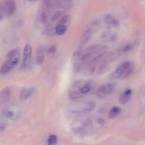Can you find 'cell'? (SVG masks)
Segmentation results:
<instances>
[{
    "label": "cell",
    "instance_id": "cell-1",
    "mask_svg": "<svg viewBox=\"0 0 145 145\" xmlns=\"http://www.w3.org/2000/svg\"><path fill=\"white\" fill-rule=\"evenodd\" d=\"M94 81L89 80L75 81L72 84L69 91V96L71 100L77 99L88 94L96 87Z\"/></svg>",
    "mask_w": 145,
    "mask_h": 145
},
{
    "label": "cell",
    "instance_id": "cell-2",
    "mask_svg": "<svg viewBox=\"0 0 145 145\" xmlns=\"http://www.w3.org/2000/svg\"><path fill=\"white\" fill-rule=\"evenodd\" d=\"M132 64L129 61L123 62L110 73L109 77L112 80H123L130 76L133 72Z\"/></svg>",
    "mask_w": 145,
    "mask_h": 145
},
{
    "label": "cell",
    "instance_id": "cell-3",
    "mask_svg": "<svg viewBox=\"0 0 145 145\" xmlns=\"http://www.w3.org/2000/svg\"><path fill=\"white\" fill-rule=\"evenodd\" d=\"M96 103L92 101L75 102L70 104L67 108L68 113L77 114L93 111L95 108Z\"/></svg>",
    "mask_w": 145,
    "mask_h": 145
},
{
    "label": "cell",
    "instance_id": "cell-4",
    "mask_svg": "<svg viewBox=\"0 0 145 145\" xmlns=\"http://www.w3.org/2000/svg\"><path fill=\"white\" fill-rule=\"evenodd\" d=\"M115 82L106 83L101 85L97 91V96L100 99H103L113 92L116 87Z\"/></svg>",
    "mask_w": 145,
    "mask_h": 145
},
{
    "label": "cell",
    "instance_id": "cell-5",
    "mask_svg": "<svg viewBox=\"0 0 145 145\" xmlns=\"http://www.w3.org/2000/svg\"><path fill=\"white\" fill-rule=\"evenodd\" d=\"M32 52V48L30 45L29 44L26 45L24 49L23 58L20 68V71L26 69L30 66Z\"/></svg>",
    "mask_w": 145,
    "mask_h": 145
},
{
    "label": "cell",
    "instance_id": "cell-6",
    "mask_svg": "<svg viewBox=\"0 0 145 145\" xmlns=\"http://www.w3.org/2000/svg\"><path fill=\"white\" fill-rule=\"evenodd\" d=\"M35 91L36 89L34 88L22 89L20 94L21 100L24 101L28 100L33 96Z\"/></svg>",
    "mask_w": 145,
    "mask_h": 145
},
{
    "label": "cell",
    "instance_id": "cell-7",
    "mask_svg": "<svg viewBox=\"0 0 145 145\" xmlns=\"http://www.w3.org/2000/svg\"><path fill=\"white\" fill-rule=\"evenodd\" d=\"M132 94V90L130 89H127L124 91L119 98L120 104L122 105L127 104L130 101Z\"/></svg>",
    "mask_w": 145,
    "mask_h": 145
},
{
    "label": "cell",
    "instance_id": "cell-8",
    "mask_svg": "<svg viewBox=\"0 0 145 145\" xmlns=\"http://www.w3.org/2000/svg\"><path fill=\"white\" fill-rule=\"evenodd\" d=\"M11 94L9 88L6 87L0 91V100L3 102H7L9 101Z\"/></svg>",
    "mask_w": 145,
    "mask_h": 145
},
{
    "label": "cell",
    "instance_id": "cell-9",
    "mask_svg": "<svg viewBox=\"0 0 145 145\" xmlns=\"http://www.w3.org/2000/svg\"><path fill=\"white\" fill-rule=\"evenodd\" d=\"M4 1L6 8V14L8 16H11L14 13L16 9V5L15 2L12 0Z\"/></svg>",
    "mask_w": 145,
    "mask_h": 145
},
{
    "label": "cell",
    "instance_id": "cell-10",
    "mask_svg": "<svg viewBox=\"0 0 145 145\" xmlns=\"http://www.w3.org/2000/svg\"><path fill=\"white\" fill-rule=\"evenodd\" d=\"M121 109L119 107L114 106L110 109L108 115L109 118L110 119L115 118L118 116L121 112Z\"/></svg>",
    "mask_w": 145,
    "mask_h": 145
},
{
    "label": "cell",
    "instance_id": "cell-11",
    "mask_svg": "<svg viewBox=\"0 0 145 145\" xmlns=\"http://www.w3.org/2000/svg\"><path fill=\"white\" fill-rule=\"evenodd\" d=\"M14 68L10 65L8 62L6 61L0 69V73L2 75H5L11 72Z\"/></svg>",
    "mask_w": 145,
    "mask_h": 145
},
{
    "label": "cell",
    "instance_id": "cell-12",
    "mask_svg": "<svg viewBox=\"0 0 145 145\" xmlns=\"http://www.w3.org/2000/svg\"><path fill=\"white\" fill-rule=\"evenodd\" d=\"M20 53L19 48H15L9 52L7 55V57L9 59H11L17 57H19Z\"/></svg>",
    "mask_w": 145,
    "mask_h": 145
},
{
    "label": "cell",
    "instance_id": "cell-13",
    "mask_svg": "<svg viewBox=\"0 0 145 145\" xmlns=\"http://www.w3.org/2000/svg\"><path fill=\"white\" fill-rule=\"evenodd\" d=\"M71 16L69 15H66L63 16L58 21L57 23L58 26L63 25L70 20Z\"/></svg>",
    "mask_w": 145,
    "mask_h": 145
},
{
    "label": "cell",
    "instance_id": "cell-14",
    "mask_svg": "<svg viewBox=\"0 0 145 145\" xmlns=\"http://www.w3.org/2000/svg\"><path fill=\"white\" fill-rule=\"evenodd\" d=\"M67 27L65 25H58L55 28V32L57 34L59 35H61L63 34L66 31Z\"/></svg>",
    "mask_w": 145,
    "mask_h": 145
},
{
    "label": "cell",
    "instance_id": "cell-15",
    "mask_svg": "<svg viewBox=\"0 0 145 145\" xmlns=\"http://www.w3.org/2000/svg\"><path fill=\"white\" fill-rule=\"evenodd\" d=\"M65 13L64 11L60 10L57 11L53 15L51 18V20L53 21H55L63 15Z\"/></svg>",
    "mask_w": 145,
    "mask_h": 145
},
{
    "label": "cell",
    "instance_id": "cell-16",
    "mask_svg": "<svg viewBox=\"0 0 145 145\" xmlns=\"http://www.w3.org/2000/svg\"><path fill=\"white\" fill-rule=\"evenodd\" d=\"M113 17L111 14L108 13L105 15L103 18V21L105 23L108 25H110L111 21L113 18Z\"/></svg>",
    "mask_w": 145,
    "mask_h": 145
},
{
    "label": "cell",
    "instance_id": "cell-17",
    "mask_svg": "<svg viewBox=\"0 0 145 145\" xmlns=\"http://www.w3.org/2000/svg\"><path fill=\"white\" fill-rule=\"evenodd\" d=\"M19 57H17L11 59H9L7 61L9 64L11 66L14 68L18 64L19 61Z\"/></svg>",
    "mask_w": 145,
    "mask_h": 145
},
{
    "label": "cell",
    "instance_id": "cell-18",
    "mask_svg": "<svg viewBox=\"0 0 145 145\" xmlns=\"http://www.w3.org/2000/svg\"><path fill=\"white\" fill-rule=\"evenodd\" d=\"M44 54L36 55V63L38 65H42L45 60Z\"/></svg>",
    "mask_w": 145,
    "mask_h": 145
},
{
    "label": "cell",
    "instance_id": "cell-19",
    "mask_svg": "<svg viewBox=\"0 0 145 145\" xmlns=\"http://www.w3.org/2000/svg\"><path fill=\"white\" fill-rule=\"evenodd\" d=\"M92 52H90L85 53L81 56L80 58L81 63L86 62L92 55Z\"/></svg>",
    "mask_w": 145,
    "mask_h": 145
},
{
    "label": "cell",
    "instance_id": "cell-20",
    "mask_svg": "<svg viewBox=\"0 0 145 145\" xmlns=\"http://www.w3.org/2000/svg\"><path fill=\"white\" fill-rule=\"evenodd\" d=\"M101 45L99 44H94L91 45L88 47L85 50L86 52H90L94 50L101 47Z\"/></svg>",
    "mask_w": 145,
    "mask_h": 145
},
{
    "label": "cell",
    "instance_id": "cell-21",
    "mask_svg": "<svg viewBox=\"0 0 145 145\" xmlns=\"http://www.w3.org/2000/svg\"><path fill=\"white\" fill-rule=\"evenodd\" d=\"M101 21L98 19H96L92 21L91 22L90 25L91 26L96 27L98 29L101 27Z\"/></svg>",
    "mask_w": 145,
    "mask_h": 145
},
{
    "label": "cell",
    "instance_id": "cell-22",
    "mask_svg": "<svg viewBox=\"0 0 145 145\" xmlns=\"http://www.w3.org/2000/svg\"><path fill=\"white\" fill-rule=\"evenodd\" d=\"M108 66L107 63H103L100 66L98 69L97 74L98 75H101L104 72Z\"/></svg>",
    "mask_w": 145,
    "mask_h": 145
},
{
    "label": "cell",
    "instance_id": "cell-23",
    "mask_svg": "<svg viewBox=\"0 0 145 145\" xmlns=\"http://www.w3.org/2000/svg\"><path fill=\"white\" fill-rule=\"evenodd\" d=\"M40 19L41 22L43 24H45L47 22V15L45 12L43 11L41 13L40 16Z\"/></svg>",
    "mask_w": 145,
    "mask_h": 145
},
{
    "label": "cell",
    "instance_id": "cell-24",
    "mask_svg": "<svg viewBox=\"0 0 145 145\" xmlns=\"http://www.w3.org/2000/svg\"><path fill=\"white\" fill-rule=\"evenodd\" d=\"M57 142V137L54 135H51L50 136L48 140L49 145H53L55 144Z\"/></svg>",
    "mask_w": 145,
    "mask_h": 145
},
{
    "label": "cell",
    "instance_id": "cell-25",
    "mask_svg": "<svg viewBox=\"0 0 145 145\" xmlns=\"http://www.w3.org/2000/svg\"><path fill=\"white\" fill-rule=\"evenodd\" d=\"M108 52V51H103L102 53H101L100 54H99V55H97V56L95 57L93 59L92 61H91V63L92 64L94 63L95 62L98 60H99L100 59L105 56Z\"/></svg>",
    "mask_w": 145,
    "mask_h": 145
},
{
    "label": "cell",
    "instance_id": "cell-26",
    "mask_svg": "<svg viewBox=\"0 0 145 145\" xmlns=\"http://www.w3.org/2000/svg\"><path fill=\"white\" fill-rule=\"evenodd\" d=\"M110 25L114 27H117L119 25L120 22L118 19L116 18H113L111 21Z\"/></svg>",
    "mask_w": 145,
    "mask_h": 145
},
{
    "label": "cell",
    "instance_id": "cell-27",
    "mask_svg": "<svg viewBox=\"0 0 145 145\" xmlns=\"http://www.w3.org/2000/svg\"><path fill=\"white\" fill-rule=\"evenodd\" d=\"M24 22L22 19H19L15 22V25L17 27H21L23 26L24 25Z\"/></svg>",
    "mask_w": 145,
    "mask_h": 145
},
{
    "label": "cell",
    "instance_id": "cell-28",
    "mask_svg": "<svg viewBox=\"0 0 145 145\" xmlns=\"http://www.w3.org/2000/svg\"><path fill=\"white\" fill-rule=\"evenodd\" d=\"M111 33V31L107 30L103 32L100 36V38L101 39H104L106 38L109 36Z\"/></svg>",
    "mask_w": 145,
    "mask_h": 145
},
{
    "label": "cell",
    "instance_id": "cell-29",
    "mask_svg": "<svg viewBox=\"0 0 145 145\" xmlns=\"http://www.w3.org/2000/svg\"><path fill=\"white\" fill-rule=\"evenodd\" d=\"M92 36V34L91 33L89 34V35L83 37L84 38L83 39L82 41H81L82 44H84L88 42L91 39Z\"/></svg>",
    "mask_w": 145,
    "mask_h": 145
},
{
    "label": "cell",
    "instance_id": "cell-30",
    "mask_svg": "<svg viewBox=\"0 0 145 145\" xmlns=\"http://www.w3.org/2000/svg\"><path fill=\"white\" fill-rule=\"evenodd\" d=\"M45 49L43 46H41L38 48L36 51V55L44 54Z\"/></svg>",
    "mask_w": 145,
    "mask_h": 145
},
{
    "label": "cell",
    "instance_id": "cell-31",
    "mask_svg": "<svg viewBox=\"0 0 145 145\" xmlns=\"http://www.w3.org/2000/svg\"><path fill=\"white\" fill-rule=\"evenodd\" d=\"M133 48V46L131 45H127L125 47L122 48L124 52L125 53L129 52L132 50Z\"/></svg>",
    "mask_w": 145,
    "mask_h": 145
},
{
    "label": "cell",
    "instance_id": "cell-32",
    "mask_svg": "<svg viewBox=\"0 0 145 145\" xmlns=\"http://www.w3.org/2000/svg\"><path fill=\"white\" fill-rule=\"evenodd\" d=\"M108 48V46L106 45H104L103 46H101V47L98 48L97 50H96L94 52V53H99L100 52H101L102 51L104 50H105L106 49H107Z\"/></svg>",
    "mask_w": 145,
    "mask_h": 145
},
{
    "label": "cell",
    "instance_id": "cell-33",
    "mask_svg": "<svg viewBox=\"0 0 145 145\" xmlns=\"http://www.w3.org/2000/svg\"><path fill=\"white\" fill-rule=\"evenodd\" d=\"M116 54L118 56H121L125 54L122 48H119L116 50Z\"/></svg>",
    "mask_w": 145,
    "mask_h": 145
},
{
    "label": "cell",
    "instance_id": "cell-34",
    "mask_svg": "<svg viewBox=\"0 0 145 145\" xmlns=\"http://www.w3.org/2000/svg\"><path fill=\"white\" fill-rule=\"evenodd\" d=\"M56 50V47L54 45L51 46L48 50V52L49 54H52L54 53Z\"/></svg>",
    "mask_w": 145,
    "mask_h": 145
},
{
    "label": "cell",
    "instance_id": "cell-35",
    "mask_svg": "<svg viewBox=\"0 0 145 145\" xmlns=\"http://www.w3.org/2000/svg\"><path fill=\"white\" fill-rule=\"evenodd\" d=\"M118 39V36L116 34H113L112 35L109 39V41L110 42H113L117 40Z\"/></svg>",
    "mask_w": 145,
    "mask_h": 145
},
{
    "label": "cell",
    "instance_id": "cell-36",
    "mask_svg": "<svg viewBox=\"0 0 145 145\" xmlns=\"http://www.w3.org/2000/svg\"><path fill=\"white\" fill-rule=\"evenodd\" d=\"M83 51V50L82 49H80L77 51H76L73 53V56L75 57L78 56H80L81 54H82Z\"/></svg>",
    "mask_w": 145,
    "mask_h": 145
},
{
    "label": "cell",
    "instance_id": "cell-37",
    "mask_svg": "<svg viewBox=\"0 0 145 145\" xmlns=\"http://www.w3.org/2000/svg\"><path fill=\"white\" fill-rule=\"evenodd\" d=\"M5 115L8 118H11L14 116L13 112L11 111H8L5 112Z\"/></svg>",
    "mask_w": 145,
    "mask_h": 145
},
{
    "label": "cell",
    "instance_id": "cell-38",
    "mask_svg": "<svg viewBox=\"0 0 145 145\" xmlns=\"http://www.w3.org/2000/svg\"><path fill=\"white\" fill-rule=\"evenodd\" d=\"M43 2H44V4L48 7H50L52 5L51 1L45 0Z\"/></svg>",
    "mask_w": 145,
    "mask_h": 145
},
{
    "label": "cell",
    "instance_id": "cell-39",
    "mask_svg": "<svg viewBox=\"0 0 145 145\" xmlns=\"http://www.w3.org/2000/svg\"><path fill=\"white\" fill-rule=\"evenodd\" d=\"M4 14L0 11V22L4 18Z\"/></svg>",
    "mask_w": 145,
    "mask_h": 145
},
{
    "label": "cell",
    "instance_id": "cell-40",
    "mask_svg": "<svg viewBox=\"0 0 145 145\" xmlns=\"http://www.w3.org/2000/svg\"><path fill=\"white\" fill-rule=\"evenodd\" d=\"M98 123L100 124H102L104 122V120L102 118H99L98 119Z\"/></svg>",
    "mask_w": 145,
    "mask_h": 145
},
{
    "label": "cell",
    "instance_id": "cell-41",
    "mask_svg": "<svg viewBox=\"0 0 145 145\" xmlns=\"http://www.w3.org/2000/svg\"><path fill=\"white\" fill-rule=\"evenodd\" d=\"M5 130V128L4 127L0 125V132H3Z\"/></svg>",
    "mask_w": 145,
    "mask_h": 145
}]
</instances>
